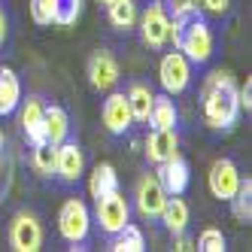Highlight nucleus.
<instances>
[{
    "instance_id": "f704fd0d",
    "label": "nucleus",
    "mask_w": 252,
    "mask_h": 252,
    "mask_svg": "<svg viewBox=\"0 0 252 252\" xmlns=\"http://www.w3.org/2000/svg\"><path fill=\"white\" fill-rule=\"evenodd\" d=\"M100 3H110V0H100Z\"/></svg>"
},
{
    "instance_id": "f8f14e48",
    "label": "nucleus",
    "mask_w": 252,
    "mask_h": 252,
    "mask_svg": "<svg viewBox=\"0 0 252 252\" xmlns=\"http://www.w3.org/2000/svg\"><path fill=\"white\" fill-rule=\"evenodd\" d=\"M100 119H103V125H106V131L116 134V137H122L125 131L131 128V122H134L131 106H128V97H125V94H110V97L103 100Z\"/></svg>"
},
{
    "instance_id": "5701e85b",
    "label": "nucleus",
    "mask_w": 252,
    "mask_h": 252,
    "mask_svg": "<svg viewBox=\"0 0 252 252\" xmlns=\"http://www.w3.org/2000/svg\"><path fill=\"white\" fill-rule=\"evenodd\" d=\"M113 252H143L146 249V237H143V231L137 225H125L113 234V243H110Z\"/></svg>"
},
{
    "instance_id": "393cba45",
    "label": "nucleus",
    "mask_w": 252,
    "mask_h": 252,
    "mask_svg": "<svg viewBox=\"0 0 252 252\" xmlns=\"http://www.w3.org/2000/svg\"><path fill=\"white\" fill-rule=\"evenodd\" d=\"M82 12V0H52V25H73Z\"/></svg>"
},
{
    "instance_id": "412c9836",
    "label": "nucleus",
    "mask_w": 252,
    "mask_h": 252,
    "mask_svg": "<svg viewBox=\"0 0 252 252\" xmlns=\"http://www.w3.org/2000/svg\"><path fill=\"white\" fill-rule=\"evenodd\" d=\"M106 12H110V25L116 31H131V28H137V19H140L137 0H110V3H106Z\"/></svg>"
},
{
    "instance_id": "dca6fc26",
    "label": "nucleus",
    "mask_w": 252,
    "mask_h": 252,
    "mask_svg": "<svg viewBox=\"0 0 252 252\" xmlns=\"http://www.w3.org/2000/svg\"><path fill=\"white\" fill-rule=\"evenodd\" d=\"M158 219L164 222V228L173 234V237H179V234H186V228H189V204L179 194H167L164 210H161Z\"/></svg>"
},
{
    "instance_id": "7c9ffc66",
    "label": "nucleus",
    "mask_w": 252,
    "mask_h": 252,
    "mask_svg": "<svg viewBox=\"0 0 252 252\" xmlns=\"http://www.w3.org/2000/svg\"><path fill=\"white\" fill-rule=\"evenodd\" d=\"M240 110H252V79H246V85L240 88Z\"/></svg>"
},
{
    "instance_id": "c756f323",
    "label": "nucleus",
    "mask_w": 252,
    "mask_h": 252,
    "mask_svg": "<svg viewBox=\"0 0 252 252\" xmlns=\"http://www.w3.org/2000/svg\"><path fill=\"white\" fill-rule=\"evenodd\" d=\"M201 6H204L207 12H216V15H222V12H228L231 0H201Z\"/></svg>"
},
{
    "instance_id": "cd10ccee",
    "label": "nucleus",
    "mask_w": 252,
    "mask_h": 252,
    "mask_svg": "<svg viewBox=\"0 0 252 252\" xmlns=\"http://www.w3.org/2000/svg\"><path fill=\"white\" fill-rule=\"evenodd\" d=\"M197 249L201 252H225V234L219 228H204L197 237Z\"/></svg>"
},
{
    "instance_id": "b1692460",
    "label": "nucleus",
    "mask_w": 252,
    "mask_h": 252,
    "mask_svg": "<svg viewBox=\"0 0 252 252\" xmlns=\"http://www.w3.org/2000/svg\"><path fill=\"white\" fill-rule=\"evenodd\" d=\"M125 97H128V106H131V116H134V122H146V119H149L152 97H155L149 85L134 82V85H131V92L125 94Z\"/></svg>"
},
{
    "instance_id": "a878e982",
    "label": "nucleus",
    "mask_w": 252,
    "mask_h": 252,
    "mask_svg": "<svg viewBox=\"0 0 252 252\" xmlns=\"http://www.w3.org/2000/svg\"><path fill=\"white\" fill-rule=\"evenodd\" d=\"M55 149L58 146H52V143H40V146H33V170L43 173V176H52L55 173Z\"/></svg>"
},
{
    "instance_id": "2f4dec72",
    "label": "nucleus",
    "mask_w": 252,
    "mask_h": 252,
    "mask_svg": "<svg viewBox=\"0 0 252 252\" xmlns=\"http://www.w3.org/2000/svg\"><path fill=\"white\" fill-rule=\"evenodd\" d=\"M3 37H6V19H3V12H0V46H3Z\"/></svg>"
},
{
    "instance_id": "473e14b6",
    "label": "nucleus",
    "mask_w": 252,
    "mask_h": 252,
    "mask_svg": "<svg viewBox=\"0 0 252 252\" xmlns=\"http://www.w3.org/2000/svg\"><path fill=\"white\" fill-rule=\"evenodd\" d=\"M176 249H191V240H186L183 234H179V243H176Z\"/></svg>"
},
{
    "instance_id": "ddd939ff",
    "label": "nucleus",
    "mask_w": 252,
    "mask_h": 252,
    "mask_svg": "<svg viewBox=\"0 0 252 252\" xmlns=\"http://www.w3.org/2000/svg\"><path fill=\"white\" fill-rule=\"evenodd\" d=\"M155 176H158L161 189H164L167 194H183L189 189V164L179 158V152L173 158H167V161H161Z\"/></svg>"
},
{
    "instance_id": "6e6552de",
    "label": "nucleus",
    "mask_w": 252,
    "mask_h": 252,
    "mask_svg": "<svg viewBox=\"0 0 252 252\" xmlns=\"http://www.w3.org/2000/svg\"><path fill=\"white\" fill-rule=\"evenodd\" d=\"M207 186H210V194L213 197H219V201H231V194L237 191V186H240V170H237V164L228 161V158L213 161V167L207 173Z\"/></svg>"
},
{
    "instance_id": "c85d7f7f",
    "label": "nucleus",
    "mask_w": 252,
    "mask_h": 252,
    "mask_svg": "<svg viewBox=\"0 0 252 252\" xmlns=\"http://www.w3.org/2000/svg\"><path fill=\"white\" fill-rule=\"evenodd\" d=\"M31 19L37 25H52V3L49 0H31Z\"/></svg>"
},
{
    "instance_id": "9b49d317",
    "label": "nucleus",
    "mask_w": 252,
    "mask_h": 252,
    "mask_svg": "<svg viewBox=\"0 0 252 252\" xmlns=\"http://www.w3.org/2000/svg\"><path fill=\"white\" fill-rule=\"evenodd\" d=\"M82 170H85V158H82V149L76 143H61L55 149V173L61 176V183H79L82 179Z\"/></svg>"
},
{
    "instance_id": "f03ea898",
    "label": "nucleus",
    "mask_w": 252,
    "mask_h": 252,
    "mask_svg": "<svg viewBox=\"0 0 252 252\" xmlns=\"http://www.w3.org/2000/svg\"><path fill=\"white\" fill-rule=\"evenodd\" d=\"M170 40L191 64H207L213 58V31L201 12L189 19H170Z\"/></svg>"
},
{
    "instance_id": "c9c22d12",
    "label": "nucleus",
    "mask_w": 252,
    "mask_h": 252,
    "mask_svg": "<svg viewBox=\"0 0 252 252\" xmlns=\"http://www.w3.org/2000/svg\"><path fill=\"white\" fill-rule=\"evenodd\" d=\"M49 3H52V0H49Z\"/></svg>"
},
{
    "instance_id": "423d86ee",
    "label": "nucleus",
    "mask_w": 252,
    "mask_h": 252,
    "mask_svg": "<svg viewBox=\"0 0 252 252\" xmlns=\"http://www.w3.org/2000/svg\"><path fill=\"white\" fill-rule=\"evenodd\" d=\"M94 219H97L100 231L110 234V237H113L119 228H125V225L131 222V207H128V201H125V194L122 191H113V194L100 197L97 210H94Z\"/></svg>"
},
{
    "instance_id": "72a5a7b5",
    "label": "nucleus",
    "mask_w": 252,
    "mask_h": 252,
    "mask_svg": "<svg viewBox=\"0 0 252 252\" xmlns=\"http://www.w3.org/2000/svg\"><path fill=\"white\" fill-rule=\"evenodd\" d=\"M0 149H3V131H0Z\"/></svg>"
},
{
    "instance_id": "a211bd4d",
    "label": "nucleus",
    "mask_w": 252,
    "mask_h": 252,
    "mask_svg": "<svg viewBox=\"0 0 252 252\" xmlns=\"http://www.w3.org/2000/svg\"><path fill=\"white\" fill-rule=\"evenodd\" d=\"M176 119H179V113H176V103H173V94H155L152 97V110H149V125L152 128H176Z\"/></svg>"
},
{
    "instance_id": "4be33fe9",
    "label": "nucleus",
    "mask_w": 252,
    "mask_h": 252,
    "mask_svg": "<svg viewBox=\"0 0 252 252\" xmlns=\"http://www.w3.org/2000/svg\"><path fill=\"white\" fill-rule=\"evenodd\" d=\"M228 204H231V213H234L237 222H243V225L252 222V179L249 176L240 179V186H237V191L231 194Z\"/></svg>"
},
{
    "instance_id": "f257e3e1",
    "label": "nucleus",
    "mask_w": 252,
    "mask_h": 252,
    "mask_svg": "<svg viewBox=\"0 0 252 252\" xmlns=\"http://www.w3.org/2000/svg\"><path fill=\"white\" fill-rule=\"evenodd\" d=\"M201 100H204V119L210 128L216 131H228L237 125L240 116V88L234 82L228 70H216L207 76L201 88Z\"/></svg>"
},
{
    "instance_id": "9d476101",
    "label": "nucleus",
    "mask_w": 252,
    "mask_h": 252,
    "mask_svg": "<svg viewBox=\"0 0 252 252\" xmlns=\"http://www.w3.org/2000/svg\"><path fill=\"white\" fill-rule=\"evenodd\" d=\"M88 82H92L94 92H110L119 82V64L110 52H94L92 61H88Z\"/></svg>"
},
{
    "instance_id": "7ed1b4c3",
    "label": "nucleus",
    "mask_w": 252,
    "mask_h": 252,
    "mask_svg": "<svg viewBox=\"0 0 252 252\" xmlns=\"http://www.w3.org/2000/svg\"><path fill=\"white\" fill-rule=\"evenodd\" d=\"M88 228H92V213H88V207L79 201V197L64 201V207L58 213V231H61V237L76 246V243H82L88 237Z\"/></svg>"
},
{
    "instance_id": "4468645a",
    "label": "nucleus",
    "mask_w": 252,
    "mask_h": 252,
    "mask_svg": "<svg viewBox=\"0 0 252 252\" xmlns=\"http://www.w3.org/2000/svg\"><path fill=\"white\" fill-rule=\"evenodd\" d=\"M43 110H46V106L37 97H28L25 106H22V131H25V137L31 143V149L40 146V143H46V119H43Z\"/></svg>"
},
{
    "instance_id": "aec40b11",
    "label": "nucleus",
    "mask_w": 252,
    "mask_h": 252,
    "mask_svg": "<svg viewBox=\"0 0 252 252\" xmlns=\"http://www.w3.org/2000/svg\"><path fill=\"white\" fill-rule=\"evenodd\" d=\"M43 119H46V143L52 146H61L70 134V119L61 106H46L43 110Z\"/></svg>"
},
{
    "instance_id": "bb28decb",
    "label": "nucleus",
    "mask_w": 252,
    "mask_h": 252,
    "mask_svg": "<svg viewBox=\"0 0 252 252\" xmlns=\"http://www.w3.org/2000/svg\"><path fill=\"white\" fill-rule=\"evenodd\" d=\"M158 3H161V9H164L170 19H189V15L201 12L194 0H158Z\"/></svg>"
},
{
    "instance_id": "20e7f679",
    "label": "nucleus",
    "mask_w": 252,
    "mask_h": 252,
    "mask_svg": "<svg viewBox=\"0 0 252 252\" xmlns=\"http://www.w3.org/2000/svg\"><path fill=\"white\" fill-rule=\"evenodd\" d=\"M158 82L167 94H183L189 82H191V61L183 55V52H167L158 64Z\"/></svg>"
},
{
    "instance_id": "f3484780",
    "label": "nucleus",
    "mask_w": 252,
    "mask_h": 252,
    "mask_svg": "<svg viewBox=\"0 0 252 252\" xmlns=\"http://www.w3.org/2000/svg\"><path fill=\"white\" fill-rule=\"evenodd\" d=\"M22 103V82L15 70L0 67V116H12Z\"/></svg>"
},
{
    "instance_id": "6ab92c4d",
    "label": "nucleus",
    "mask_w": 252,
    "mask_h": 252,
    "mask_svg": "<svg viewBox=\"0 0 252 252\" xmlns=\"http://www.w3.org/2000/svg\"><path fill=\"white\" fill-rule=\"evenodd\" d=\"M88 191H92L94 201L119 191V173H116V167L113 164H97L92 170V179H88Z\"/></svg>"
},
{
    "instance_id": "1a4fd4ad",
    "label": "nucleus",
    "mask_w": 252,
    "mask_h": 252,
    "mask_svg": "<svg viewBox=\"0 0 252 252\" xmlns=\"http://www.w3.org/2000/svg\"><path fill=\"white\" fill-rule=\"evenodd\" d=\"M164 201H167V191L161 189L158 176L155 173H146L137 186V210L143 219H158L161 210H164Z\"/></svg>"
},
{
    "instance_id": "39448f33",
    "label": "nucleus",
    "mask_w": 252,
    "mask_h": 252,
    "mask_svg": "<svg viewBox=\"0 0 252 252\" xmlns=\"http://www.w3.org/2000/svg\"><path fill=\"white\" fill-rule=\"evenodd\" d=\"M137 22H140V37L149 49H164L170 43V15L161 9L158 0L146 6V12Z\"/></svg>"
},
{
    "instance_id": "0eeeda50",
    "label": "nucleus",
    "mask_w": 252,
    "mask_h": 252,
    "mask_svg": "<svg viewBox=\"0 0 252 252\" xmlns=\"http://www.w3.org/2000/svg\"><path fill=\"white\" fill-rule=\"evenodd\" d=\"M9 246L15 252H37L43 246V225L31 213H19L9 225Z\"/></svg>"
},
{
    "instance_id": "2eb2a0df",
    "label": "nucleus",
    "mask_w": 252,
    "mask_h": 252,
    "mask_svg": "<svg viewBox=\"0 0 252 252\" xmlns=\"http://www.w3.org/2000/svg\"><path fill=\"white\" fill-rule=\"evenodd\" d=\"M179 149V137H176V128H152L149 140H146V158L152 164H161V161L173 158Z\"/></svg>"
}]
</instances>
